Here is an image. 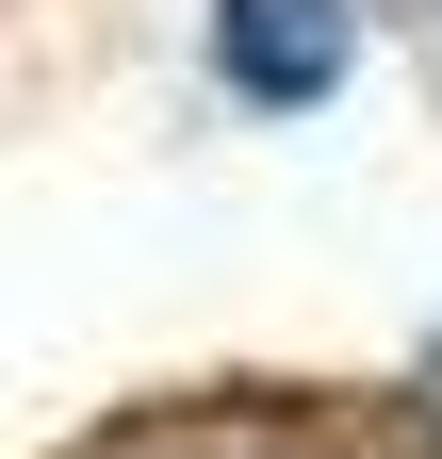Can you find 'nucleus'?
<instances>
[{
  "label": "nucleus",
  "instance_id": "1",
  "mask_svg": "<svg viewBox=\"0 0 442 459\" xmlns=\"http://www.w3.org/2000/svg\"><path fill=\"white\" fill-rule=\"evenodd\" d=\"M344 49H361L344 0H213V66H230L246 99H327Z\"/></svg>",
  "mask_w": 442,
  "mask_h": 459
},
{
  "label": "nucleus",
  "instance_id": "2",
  "mask_svg": "<svg viewBox=\"0 0 442 459\" xmlns=\"http://www.w3.org/2000/svg\"><path fill=\"white\" fill-rule=\"evenodd\" d=\"M115 459H311L295 427H164V443H115Z\"/></svg>",
  "mask_w": 442,
  "mask_h": 459
}]
</instances>
